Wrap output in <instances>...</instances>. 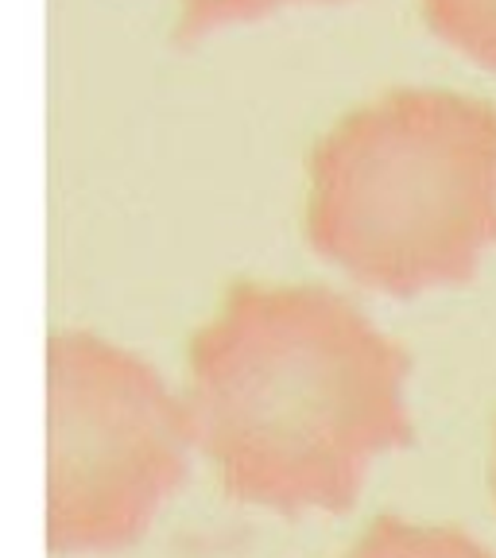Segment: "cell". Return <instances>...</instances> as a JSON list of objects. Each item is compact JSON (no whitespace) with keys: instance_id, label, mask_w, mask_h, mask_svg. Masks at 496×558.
Wrapping results in <instances>:
<instances>
[{"instance_id":"3","label":"cell","mask_w":496,"mask_h":558,"mask_svg":"<svg viewBox=\"0 0 496 558\" xmlns=\"http://www.w3.org/2000/svg\"><path fill=\"white\" fill-rule=\"evenodd\" d=\"M427 16L446 39L496 66V0H427Z\"/></svg>"},{"instance_id":"1","label":"cell","mask_w":496,"mask_h":558,"mask_svg":"<svg viewBox=\"0 0 496 558\" xmlns=\"http://www.w3.org/2000/svg\"><path fill=\"white\" fill-rule=\"evenodd\" d=\"M338 241L392 288L473 276L496 244V97L403 89L341 144Z\"/></svg>"},{"instance_id":"4","label":"cell","mask_w":496,"mask_h":558,"mask_svg":"<svg viewBox=\"0 0 496 558\" xmlns=\"http://www.w3.org/2000/svg\"><path fill=\"white\" fill-rule=\"evenodd\" d=\"M493 488H496V465H493Z\"/></svg>"},{"instance_id":"2","label":"cell","mask_w":496,"mask_h":558,"mask_svg":"<svg viewBox=\"0 0 496 558\" xmlns=\"http://www.w3.org/2000/svg\"><path fill=\"white\" fill-rule=\"evenodd\" d=\"M358 558H496L473 535L458 527H411V523H380Z\"/></svg>"}]
</instances>
